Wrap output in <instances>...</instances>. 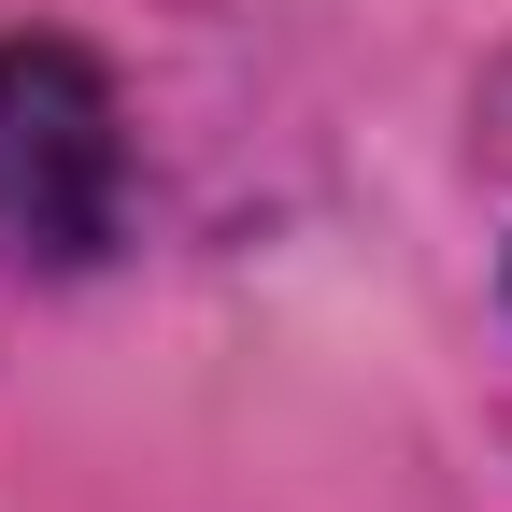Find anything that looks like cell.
Masks as SVG:
<instances>
[{
  "label": "cell",
  "mask_w": 512,
  "mask_h": 512,
  "mask_svg": "<svg viewBox=\"0 0 512 512\" xmlns=\"http://www.w3.org/2000/svg\"><path fill=\"white\" fill-rule=\"evenodd\" d=\"M128 200V114L86 43H0V256L86 271Z\"/></svg>",
  "instance_id": "obj_1"
}]
</instances>
